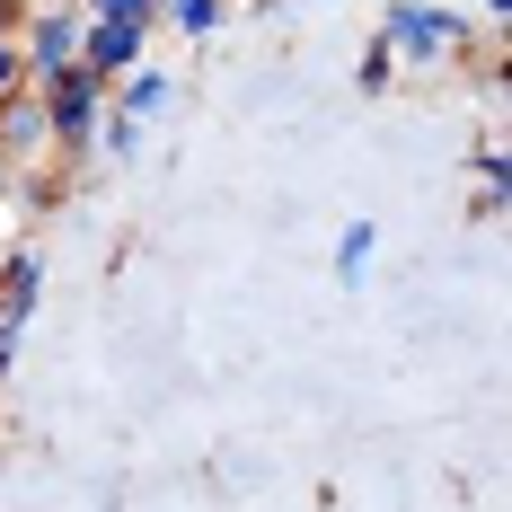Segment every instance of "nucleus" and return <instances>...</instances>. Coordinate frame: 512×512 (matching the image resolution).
<instances>
[{
  "label": "nucleus",
  "instance_id": "nucleus-6",
  "mask_svg": "<svg viewBox=\"0 0 512 512\" xmlns=\"http://www.w3.org/2000/svg\"><path fill=\"white\" fill-rule=\"evenodd\" d=\"M177 98H186V89H177V80H168L159 62H142V71H124V80L106 89V106H115V115H133L142 133H151V124H159V115H168Z\"/></svg>",
  "mask_w": 512,
  "mask_h": 512
},
{
  "label": "nucleus",
  "instance_id": "nucleus-2",
  "mask_svg": "<svg viewBox=\"0 0 512 512\" xmlns=\"http://www.w3.org/2000/svg\"><path fill=\"white\" fill-rule=\"evenodd\" d=\"M36 98H45V124H53V151H62V159H80L89 142H98V115H106V80H98V71L71 62V71H53Z\"/></svg>",
  "mask_w": 512,
  "mask_h": 512
},
{
  "label": "nucleus",
  "instance_id": "nucleus-14",
  "mask_svg": "<svg viewBox=\"0 0 512 512\" xmlns=\"http://www.w3.org/2000/svg\"><path fill=\"white\" fill-rule=\"evenodd\" d=\"M9 186H18V177H9V168H0V204H9Z\"/></svg>",
  "mask_w": 512,
  "mask_h": 512
},
{
  "label": "nucleus",
  "instance_id": "nucleus-5",
  "mask_svg": "<svg viewBox=\"0 0 512 512\" xmlns=\"http://www.w3.org/2000/svg\"><path fill=\"white\" fill-rule=\"evenodd\" d=\"M45 159H53L45 98H36V89H9V98H0V168L18 177V168H45Z\"/></svg>",
  "mask_w": 512,
  "mask_h": 512
},
{
  "label": "nucleus",
  "instance_id": "nucleus-3",
  "mask_svg": "<svg viewBox=\"0 0 512 512\" xmlns=\"http://www.w3.org/2000/svg\"><path fill=\"white\" fill-rule=\"evenodd\" d=\"M71 62H80V9L45 0L36 18H18V71H27V89H45L53 71H71Z\"/></svg>",
  "mask_w": 512,
  "mask_h": 512
},
{
  "label": "nucleus",
  "instance_id": "nucleus-8",
  "mask_svg": "<svg viewBox=\"0 0 512 512\" xmlns=\"http://www.w3.org/2000/svg\"><path fill=\"white\" fill-rule=\"evenodd\" d=\"M371 256H380V221H345V239H336V283H362Z\"/></svg>",
  "mask_w": 512,
  "mask_h": 512
},
{
  "label": "nucleus",
  "instance_id": "nucleus-4",
  "mask_svg": "<svg viewBox=\"0 0 512 512\" xmlns=\"http://www.w3.org/2000/svg\"><path fill=\"white\" fill-rule=\"evenodd\" d=\"M142 62H151V18H80V71H98L115 89Z\"/></svg>",
  "mask_w": 512,
  "mask_h": 512
},
{
  "label": "nucleus",
  "instance_id": "nucleus-10",
  "mask_svg": "<svg viewBox=\"0 0 512 512\" xmlns=\"http://www.w3.org/2000/svg\"><path fill=\"white\" fill-rule=\"evenodd\" d=\"M354 80H362V89H371V98H380V89L398 80V62H389V45H380V36L362 45V71H354Z\"/></svg>",
  "mask_w": 512,
  "mask_h": 512
},
{
  "label": "nucleus",
  "instance_id": "nucleus-11",
  "mask_svg": "<svg viewBox=\"0 0 512 512\" xmlns=\"http://www.w3.org/2000/svg\"><path fill=\"white\" fill-rule=\"evenodd\" d=\"M80 18H151L159 27V0H80Z\"/></svg>",
  "mask_w": 512,
  "mask_h": 512
},
{
  "label": "nucleus",
  "instance_id": "nucleus-9",
  "mask_svg": "<svg viewBox=\"0 0 512 512\" xmlns=\"http://www.w3.org/2000/svg\"><path fill=\"white\" fill-rule=\"evenodd\" d=\"M89 151H106V159H142V124L106 106V115H98V142H89Z\"/></svg>",
  "mask_w": 512,
  "mask_h": 512
},
{
  "label": "nucleus",
  "instance_id": "nucleus-13",
  "mask_svg": "<svg viewBox=\"0 0 512 512\" xmlns=\"http://www.w3.org/2000/svg\"><path fill=\"white\" fill-rule=\"evenodd\" d=\"M477 9H486V27H504V18H512V0H477Z\"/></svg>",
  "mask_w": 512,
  "mask_h": 512
},
{
  "label": "nucleus",
  "instance_id": "nucleus-1",
  "mask_svg": "<svg viewBox=\"0 0 512 512\" xmlns=\"http://www.w3.org/2000/svg\"><path fill=\"white\" fill-rule=\"evenodd\" d=\"M380 45H389V62H460L468 18L451 0H389L380 9Z\"/></svg>",
  "mask_w": 512,
  "mask_h": 512
},
{
  "label": "nucleus",
  "instance_id": "nucleus-7",
  "mask_svg": "<svg viewBox=\"0 0 512 512\" xmlns=\"http://www.w3.org/2000/svg\"><path fill=\"white\" fill-rule=\"evenodd\" d=\"M159 27H177L186 45H204V36L230 27V0H159Z\"/></svg>",
  "mask_w": 512,
  "mask_h": 512
},
{
  "label": "nucleus",
  "instance_id": "nucleus-12",
  "mask_svg": "<svg viewBox=\"0 0 512 512\" xmlns=\"http://www.w3.org/2000/svg\"><path fill=\"white\" fill-rule=\"evenodd\" d=\"M9 89H27V71H18V36L0 45V98H9Z\"/></svg>",
  "mask_w": 512,
  "mask_h": 512
}]
</instances>
